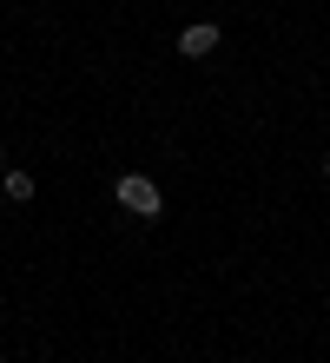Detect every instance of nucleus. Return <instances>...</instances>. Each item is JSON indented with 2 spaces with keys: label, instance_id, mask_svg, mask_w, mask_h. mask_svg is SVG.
I'll use <instances>...</instances> for the list:
<instances>
[{
  "label": "nucleus",
  "instance_id": "7ed1b4c3",
  "mask_svg": "<svg viewBox=\"0 0 330 363\" xmlns=\"http://www.w3.org/2000/svg\"><path fill=\"white\" fill-rule=\"evenodd\" d=\"M0 191H7V205H27V199H33V172L7 165V172H0Z\"/></svg>",
  "mask_w": 330,
  "mask_h": 363
},
{
  "label": "nucleus",
  "instance_id": "39448f33",
  "mask_svg": "<svg viewBox=\"0 0 330 363\" xmlns=\"http://www.w3.org/2000/svg\"><path fill=\"white\" fill-rule=\"evenodd\" d=\"M324 179H330V159H324Z\"/></svg>",
  "mask_w": 330,
  "mask_h": 363
},
{
  "label": "nucleus",
  "instance_id": "f03ea898",
  "mask_svg": "<svg viewBox=\"0 0 330 363\" xmlns=\"http://www.w3.org/2000/svg\"><path fill=\"white\" fill-rule=\"evenodd\" d=\"M218 40H225V27H218V20H192V27L179 33V53H185V60H211Z\"/></svg>",
  "mask_w": 330,
  "mask_h": 363
},
{
  "label": "nucleus",
  "instance_id": "20e7f679",
  "mask_svg": "<svg viewBox=\"0 0 330 363\" xmlns=\"http://www.w3.org/2000/svg\"><path fill=\"white\" fill-rule=\"evenodd\" d=\"M0 172H7V145H0Z\"/></svg>",
  "mask_w": 330,
  "mask_h": 363
},
{
  "label": "nucleus",
  "instance_id": "f257e3e1",
  "mask_svg": "<svg viewBox=\"0 0 330 363\" xmlns=\"http://www.w3.org/2000/svg\"><path fill=\"white\" fill-rule=\"evenodd\" d=\"M113 199H119V211H126V218H139V225H152V218L165 211L159 179H145V172H119V179H113Z\"/></svg>",
  "mask_w": 330,
  "mask_h": 363
}]
</instances>
